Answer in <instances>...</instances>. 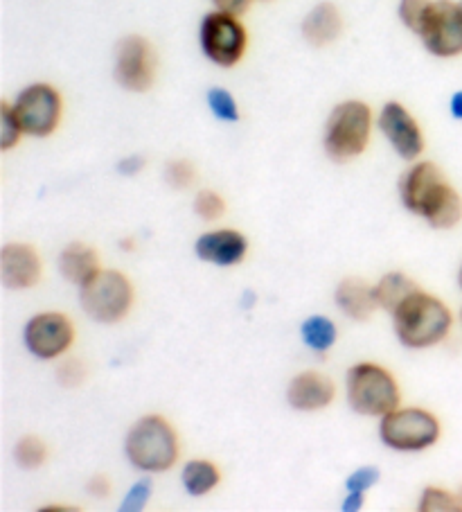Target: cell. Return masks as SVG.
<instances>
[{"label": "cell", "instance_id": "6da1fadb", "mask_svg": "<svg viewBox=\"0 0 462 512\" xmlns=\"http://www.w3.org/2000/svg\"><path fill=\"white\" fill-rule=\"evenodd\" d=\"M395 334L406 348H431L447 339L453 325L449 307L426 291L417 289L393 312Z\"/></svg>", "mask_w": 462, "mask_h": 512}, {"label": "cell", "instance_id": "7a4b0ae2", "mask_svg": "<svg viewBox=\"0 0 462 512\" xmlns=\"http://www.w3.org/2000/svg\"><path fill=\"white\" fill-rule=\"evenodd\" d=\"M124 454L140 472H167L179 461V436L161 416L140 418L124 440Z\"/></svg>", "mask_w": 462, "mask_h": 512}, {"label": "cell", "instance_id": "3957f363", "mask_svg": "<svg viewBox=\"0 0 462 512\" xmlns=\"http://www.w3.org/2000/svg\"><path fill=\"white\" fill-rule=\"evenodd\" d=\"M372 131V111L366 102L348 100L336 104L325 122L323 147L336 163H348L366 152Z\"/></svg>", "mask_w": 462, "mask_h": 512}, {"label": "cell", "instance_id": "277c9868", "mask_svg": "<svg viewBox=\"0 0 462 512\" xmlns=\"http://www.w3.org/2000/svg\"><path fill=\"white\" fill-rule=\"evenodd\" d=\"M399 384L379 364H357L348 373V402L361 416L384 418L399 406Z\"/></svg>", "mask_w": 462, "mask_h": 512}, {"label": "cell", "instance_id": "5b68a950", "mask_svg": "<svg viewBox=\"0 0 462 512\" xmlns=\"http://www.w3.org/2000/svg\"><path fill=\"white\" fill-rule=\"evenodd\" d=\"M84 312L97 323H118L131 312L133 287L124 273L100 269L79 287Z\"/></svg>", "mask_w": 462, "mask_h": 512}, {"label": "cell", "instance_id": "8992f818", "mask_svg": "<svg viewBox=\"0 0 462 512\" xmlns=\"http://www.w3.org/2000/svg\"><path fill=\"white\" fill-rule=\"evenodd\" d=\"M379 438L395 452H422L440 438V420L424 409H397L381 420Z\"/></svg>", "mask_w": 462, "mask_h": 512}, {"label": "cell", "instance_id": "52a82bcc", "mask_svg": "<svg viewBox=\"0 0 462 512\" xmlns=\"http://www.w3.org/2000/svg\"><path fill=\"white\" fill-rule=\"evenodd\" d=\"M199 43L203 55H206L212 64L221 68H233L244 59L248 48V32L239 16L226 14V12H210L206 19L201 21L199 28Z\"/></svg>", "mask_w": 462, "mask_h": 512}, {"label": "cell", "instance_id": "ba28073f", "mask_svg": "<svg viewBox=\"0 0 462 512\" xmlns=\"http://www.w3.org/2000/svg\"><path fill=\"white\" fill-rule=\"evenodd\" d=\"M12 109L21 122L23 134L46 138L57 131L61 113H64V102H61V95L55 86L39 82L25 86L16 95Z\"/></svg>", "mask_w": 462, "mask_h": 512}, {"label": "cell", "instance_id": "9c48e42d", "mask_svg": "<svg viewBox=\"0 0 462 512\" xmlns=\"http://www.w3.org/2000/svg\"><path fill=\"white\" fill-rule=\"evenodd\" d=\"M424 48L433 57L449 59L462 55V12L451 0H431L424 21L417 30Z\"/></svg>", "mask_w": 462, "mask_h": 512}, {"label": "cell", "instance_id": "30bf717a", "mask_svg": "<svg viewBox=\"0 0 462 512\" xmlns=\"http://www.w3.org/2000/svg\"><path fill=\"white\" fill-rule=\"evenodd\" d=\"M158 57L145 37L129 34L115 50V79L131 93H145L156 82Z\"/></svg>", "mask_w": 462, "mask_h": 512}, {"label": "cell", "instance_id": "8fae6325", "mask_svg": "<svg viewBox=\"0 0 462 512\" xmlns=\"http://www.w3.org/2000/svg\"><path fill=\"white\" fill-rule=\"evenodd\" d=\"M453 185L444 179L442 170L435 163L422 161L415 163L411 170H406L399 179V197L411 213L429 219L438 203L447 197Z\"/></svg>", "mask_w": 462, "mask_h": 512}, {"label": "cell", "instance_id": "7c38bea8", "mask_svg": "<svg viewBox=\"0 0 462 512\" xmlns=\"http://www.w3.org/2000/svg\"><path fill=\"white\" fill-rule=\"evenodd\" d=\"M23 339L34 357L50 361L70 350L75 341V328L66 314L41 312L25 325Z\"/></svg>", "mask_w": 462, "mask_h": 512}, {"label": "cell", "instance_id": "4fadbf2b", "mask_svg": "<svg viewBox=\"0 0 462 512\" xmlns=\"http://www.w3.org/2000/svg\"><path fill=\"white\" fill-rule=\"evenodd\" d=\"M379 129L404 161H415L424 152L422 129L404 104L386 102L379 113Z\"/></svg>", "mask_w": 462, "mask_h": 512}, {"label": "cell", "instance_id": "5bb4252c", "mask_svg": "<svg viewBox=\"0 0 462 512\" xmlns=\"http://www.w3.org/2000/svg\"><path fill=\"white\" fill-rule=\"evenodd\" d=\"M194 251L203 262L217 264V267H235L246 258L248 240L233 228H221V231L201 235L194 244Z\"/></svg>", "mask_w": 462, "mask_h": 512}, {"label": "cell", "instance_id": "9a60e30c", "mask_svg": "<svg viewBox=\"0 0 462 512\" xmlns=\"http://www.w3.org/2000/svg\"><path fill=\"white\" fill-rule=\"evenodd\" d=\"M0 273L10 289H30L41 278V258L30 244H7L0 255Z\"/></svg>", "mask_w": 462, "mask_h": 512}, {"label": "cell", "instance_id": "2e32d148", "mask_svg": "<svg viewBox=\"0 0 462 512\" xmlns=\"http://www.w3.org/2000/svg\"><path fill=\"white\" fill-rule=\"evenodd\" d=\"M336 397V386L321 373H300L289 382L287 400L296 411H318L330 406Z\"/></svg>", "mask_w": 462, "mask_h": 512}, {"label": "cell", "instance_id": "e0dca14e", "mask_svg": "<svg viewBox=\"0 0 462 512\" xmlns=\"http://www.w3.org/2000/svg\"><path fill=\"white\" fill-rule=\"evenodd\" d=\"M343 16L334 3L316 5L302 21V37L314 48H325L341 37Z\"/></svg>", "mask_w": 462, "mask_h": 512}, {"label": "cell", "instance_id": "ac0fdd59", "mask_svg": "<svg viewBox=\"0 0 462 512\" xmlns=\"http://www.w3.org/2000/svg\"><path fill=\"white\" fill-rule=\"evenodd\" d=\"M334 296L339 310L345 316H350L352 321H368L379 307L375 298V287L366 285V282L359 278L341 280Z\"/></svg>", "mask_w": 462, "mask_h": 512}, {"label": "cell", "instance_id": "d6986e66", "mask_svg": "<svg viewBox=\"0 0 462 512\" xmlns=\"http://www.w3.org/2000/svg\"><path fill=\"white\" fill-rule=\"evenodd\" d=\"M59 271L68 282L82 287L86 280H91L100 271V255L84 242L68 244L59 255Z\"/></svg>", "mask_w": 462, "mask_h": 512}, {"label": "cell", "instance_id": "ffe728a7", "mask_svg": "<svg viewBox=\"0 0 462 512\" xmlns=\"http://www.w3.org/2000/svg\"><path fill=\"white\" fill-rule=\"evenodd\" d=\"M181 481H183V488L188 490V494H192V497H206V494H210L219 485L221 474H219V467L212 461H206V458H194V461L185 463L181 472Z\"/></svg>", "mask_w": 462, "mask_h": 512}, {"label": "cell", "instance_id": "44dd1931", "mask_svg": "<svg viewBox=\"0 0 462 512\" xmlns=\"http://www.w3.org/2000/svg\"><path fill=\"white\" fill-rule=\"evenodd\" d=\"M417 289H420V287H417L415 282L406 276V273H397V271L386 273V276L375 285L377 305L381 307V310L393 314L397 307L402 305L404 300Z\"/></svg>", "mask_w": 462, "mask_h": 512}, {"label": "cell", "instance_id": "7402d4cb", "mask_svg": "<svg viewBox=\"0 0 462 512\" xmlns=\"http://www.w3.org/2000/svg\"><path fill=\"white\" fill-rule=\"evenodd\" d=\"M300 334H302V341L316 352H327L336 343V337H339L336 325L327 319V316H318V314L309 316V319L302 323Z\"/></svg>", "mask_w": 462, "mask_h": 512}, {"label": "cell", "instance_id": "603a6c76", "mask_svg": "<svg viewBox=\"0 0 462 512\" xmlns=\"http://www.w3.org/2000/svg\"><path fill=\"white\" fill-rule=\"evenodd\" d=\"M14 458L23 470H37L48 461V447L37 436H23L14 449Z\"/></svg>", "mask_w": 462, "mask_h": 512}, {"label": "cell", "instance_id": "cb8c5ba5", "mask_svg": "<svg viewBox=\"0 0 462 512\" xmlns=\"http://www.w3.org/2000/svg\"><path fill=\"white\" fill-rule=\"evenodd\" d=\"M422 512H462V499L458 494L442 488H426L420 499Z\"/></svg>", "mask_w": 462, "mask_h": 512}, {"label": "cell", "instance_id": "d4e9b609", "mask_svg": "<svg viewBox=\"0 0 462 512\" xmlns=\"http://www.w3.org/2000/svg\"><path fill=\"white\" fill-rule=\"evenodd\" d=\"M0 125H3V129H0V149L10 152L12 147L19 145L23 136V127L10 102H3V107H0Z\"/></svg>", "mask_w": 462, "mask_h": 512}, {"label": "cell", "instance_id": "484cf974", "mask_svg": "<svg viewBox=\"0 0 462 512\" xmlns=\"http://www.w3.org/2000/svg\"><path fill=\"white\" fill-rule=\"evenodd\" d=\"M208 107L212 116L224 122H237L239 120V107L235 97L230 95L226 88H210L208 91Z\"/></svg>", "mask_w": 462, "mask_h": 512}, {"label": "cell", "instance_id": "4316f807", "mask_svg": "<svg viewBox=\"0 0 462 512\" xmlns=\"http://www.w3.org/2000/svg\"><path fill=\"white\" fill-rule=\"evenodd\" d=\"M194 213H197L203 222H217L226 215V201L221 194L212 190H201L194 197Z\"/></svg>", "mask_w": 462, "mask_h": 512}, {"label": "cell", "instance_id": "83f0119b", "mask_svg": "<svg viewBox=\"0 0 462 512\" xmlns=\"http://www.w3.org/2000/svg\"><path fill=\"white\" fill-rule=\"evenodd\" d=\"M197 179V170L194 165L188 161V158H176V161H170L165 167V181L172 185L176 190H185Z\"/></svg>", "mask_w": 462, "mask_h": 512}, {"label": "cell", "instance_id": "f1b7e54d", "mask_svg": "<svg viewBox=\"0 0 462 512\" xmlns=\"http://www.w3.org/2000/svg\"><path fill=\"white\" fill-rule=\"evenodd\" d=\"M88 377V368L82 359L77 357H68L59 364L57 368V382L64 388H77L86 382Z\"/></svg>", "mask_w": 462, "mask_h": 512}, {"label": "cell", "instance_id": "f546056e", "mask_svg": "<svg viewBox=\"0 0 462 512\" xmlns=\"http://www.w3.org/2000/svg\"><path fill=\"white\" fill-rule=\"evenodd\" d=\"M429 5L431 0H399V19H402L408 30L417 34Z\"/></svg>", "mask_w": 462, "mask_h": 512}, {"label": "cell", "instance_id": "4dcf8cb0", "mask_svg": "<svg viewBox=\"0 0 462 512\" xmlns=\"http://www.w3.org/2000/svg\"><path fill=\"white\" fill-rule=\"evenodd\" d=\"M151 492H154V481L151 479H142L138 481L133 488L127 492V497H124V503L120 506V510H127V512H138L147 506V501L151 497Z\"/></svg>", "mask_w": 462, "mask_h": 512}, {"label": "cell", "instance_id": "1f68e13d", "mask_svg": "<svg viewBox=\"0 0 462 512\" xmlns=\"http://www.w3.org/2000/svg\"><path fill=\"white\" fill-rule=\"evenodd\" d=\"M377 481H379V470H377V467L366 465V467H359L357 472H352L348 476V481H345V488H348V492H366Z\"/></svg>", "mask_w": 462, "mask_h": 512}, {"label": "cell", "instance_id": "d6a6232c", "mask_svg": "<svg viewBox=\"0 0 462 512\" xmlns=\"http://www.w3.org/2000/svg\"><path fill=\"white\" fill-rule=\"evenodd\" d=\"M212 5H215V10H219V12L242 16L251 10L253 0H212Z\"/></svg>", "mask_w": 462, "mask_h": 512}, {"label": "cell", "instance_id": "836d02e7", "mask_svg": "<svg viewBox=\"0 0 462 512\" xmlns=\"http://www.w3.org/2000/svg\"><path fill=\"white\" fill-rule=\"evenodd\" d=\"M88 492H91L95 499H104V497H109V492H111V481H109V476H104V474H97V476H93V479L88 481Z\"/></svg>", "mask_w": 462, "mask_h": 512}, {"label": "cell", "instance_id": "e575fe53", "mask_svg": "<svg viewBox=\"0 0 462 512\" xmlns=\"http://www.w3.org/2000/svg\"><path fill=\"white\" fill-rule=\"evenodd\" d=\"M145 158L142 156H129V158H122V161L118 163V172L124 174V176H133L138 174L142 167H145Z\"/></svg>", "mask_w": 462, "mask_h": 512}, {"label": "cell", "instance_id": "d590c367", "mask_svg": "<svg viewBox=\"0 0 462 512\" xmlns=\"http://www.w3.org/2000/svg\"><path fill=\"white\" fill-rule=\"evenodd\" d=\"M363 494L366 492H348V499L341 503L343 512H354L363 508Z\"/></svg>", "mask_w": 462, "mask_h": 512}, {"label": "cell", "instance_id": "8d00e7d4", "mask_svg": "<svg viewBox=\"0 0 462 512\" xmlns=\"http://www.w3.org/2000/svg\"><path fill=\"white\" fill-rule=\"evenodd\" d=\"M451 116L456 120H462V91L453 93L451 97Z\"/></svg>", "mask_w": 462, "mask_h": 512}, {"label": "cell", "instance_id": "74e56055", "mask_svg": "<svg viewBox=\"0 0 462 512\" xmlns=\"http://www.w3.org/2000/svg\"><path fill=\"white\" fill-rule=\"evenodd\" d=\"M458 282H460V287H462V264H460V271H458Z\"/></svg>", "mask_w": 462, "mask_h": 512}, {"label": "cell", "instance_id": "f35d334b", "mask_svg": "<svg viewBox=\"0 0 462 512\" xmlns=\"http://www.w3.org/2000/svg\"><path fill=\"white\" fill-rule=\"evenodd\" d=\"M458 497H460V499H462V488H460V490H458Z\"/></svg>", "mask_w": 462, "mask_h": 512}, {"label": "cell", "instance_id": "ab89813d", "mask_svg": "<svg viewBox=\"0 0 462 512\" xmlns=\"http://www.w3.org/2000/svg\"><path fill=\"white\" fill-rule=\"evenodd\" d=\"M458 5H460V12H462V0H460V3H458Z\"/></svg>", "mask_w": 462, "mask_h": 512}, {"label": "cell", "instance_id": "60d3db41", "mask_svg": "<svg viewBox=\"0 0 462 512\" xmlns=\"http://www.w3.org/2000/svg\"><path fill=\"white\" fill-rule=\"evenodd\" d=\"M460 321H462V310H460Z\"/></svg>", "mask_w": 462, "mask_h": 512}]
</instances>
